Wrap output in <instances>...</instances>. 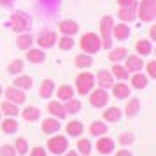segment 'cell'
<instances>
[{"label":"cell","mask_w":156,"mask_h":156,"mask_svg":"<svg viewBox=\"0 0 156 156\" xmlns=\"http://www.w3.org/2000/svg\"><path fill=\"white\" fill-rule=\"evenodd\" d=\"M53 90H55V83L51 79H46L41 84V97L42 98H49L51 95H53Z\"/></svg>","instance_id":"cell-24"},{"label":"cell","mask_w":156,"mask_h":156,"mask_svg":"<svg viewBox=\"0 0 156 156\" xmlns=\"http://www.w3.org/2000/svg\"><path fill=\"white\" fill-rule=\"evenodd\" d=\"M112 27H114V21L111 16H104L102 20H100V34H102V46L104 48H111L112 42H111V34H112Z\"/></svg>","instance_id":"cell-4"},{"label":"cell","mask_w":156,"mask_h":156,"mask_svg":"<svg viewBox=\"0 0 156 156\" xmlns=\"http://www.w3.org/2000/svg\"><path fill=\"white\" fill-rule=\"evenodd\" d=\"M97 149L102 154H109V153H112V149H114V142L109 137H100L97 140Z\"/></svg>","instance_id":"cell-10"},{"label":"cell","mask_w":156,"mask_h":156,"mask_svg":"<svg viewBox=\"0 0 156 156\" xmlns=\"http://www.w3.org/2000/svg\"><path fill=\"white\" fill-rule=\"evenodd\" d=\"M119 2L121 7H132V5H135V0H118Z\"/></svg>","instance_id":"cell-45"},{"label":"cell","mask_w":156,"mask_h":156,"mask_svg":"<svg viewBox=\"0 0 156 156\" xmlns=\"http://www.w3.org/2000/svg\"><path fill=\"white\" fill-rule=\"evenodd\" d=\"M77 30H79L77 23L72 21V20H65V21L60 23V32L65 34V35H70L72 37L74 34H77Z\"/></svg>","instance_id":"cell-11"},{"label":"cell","mask_w":156,"mask_h":156,"mask_svg":"<svg viewBox=\"0 0 156 156\" xmlns=\"http://www.w3.org/2000/svg\"><path fill=\"white\" fill-rule=\"evenodd\" d=\"M0 95H2V88H0Z\"/></svg>","instance_id":"cell-50"},{"label":"cell","mask_w":156,"mask_h":156,"mask_svg":"<svg viewBox=\"0 0 156 156\" xmlns=\"http://www.w3.org/2000/svg\"><path fill=\"white\" fill-rule=\"evenodd\" d=\"M112 74L118 79H128V70L125 67H119V65H114L112 67Z\"/></svg>","instance_id":"cell-39"},{"label":"cell","mask_w":156,"mask_h":156,"mask_svg":"<svg viewBox=\"0 0 156 156\" xmlns=\"http://www.w3.org/2000/svg\"><path fill=\"white\" fill-rule=\"evenodd\" d=\"M5 97L9 98V102H12V104H23L25 100H27V97H25V93L20 90V88H16V86H12V88H7L5 90Z\"/></svg>","instance_id":"cell-8"},{"label":"cell","mask_w":156,"mask_h":156,"mask_svg":"<svg viewBox=\"0 0 156 156\" xmlns=\"http://www.w3.org/2000/svg\"><path fill=\"white\" fill-rule=\"evenodd\" d=\"M32 42H34V39H32L30 34H23V35H20L18 41H16V44H18L20 49H30V48H32Z\"/></svg>","instance_id":"cell-25"},{"label":"cell","mask_w":156,"mask_h":156,"mask_svg":"<svg viewBox=\"0 0 156 156\" xmlns=\"http://www.w3.org/2000/svg\"><path fill=\"white\" fill-rule=\"evenodd\" d=\"M9 74H20V72L23 70V62L21 60H14V62H11V65H9Z\"/></svg>","instance_id":"cell-40"},{"label":"cell","mask_w":156,"mask_h":156,"mask_svg":"<svg viewBox=\"0 0 156 156\" xmlns=\"http://www.w3.org/2000/svg\"><path fill=\"white\" fill-rule=\"evenodd\" d=\"M41 118V111L37 107H27L23 111V119L25 121H37Z\"/></svg>","instance_id":"cell-23"},{"label":"cell","mask_w":156,"mask_h":156,"mask_svg":"<svg viewBox=\"0 0 156 156\" xmlns=\"http://www.w3.org/2000/svg\"><path fill=\"white\" fill-rule=\"evenodd\" d=\"M67 146H69V142H67V139L62 137V135H56V137L49 139V142H48L49 151L51 153H55V154H62V153H65Z\"/></svg>","instance_id":"cell-6"},{"label":"cell","mask_w":156,"mask_h":156,"mask_svg":"<svg viewBox=\"0 0 156 156\" xmlns=\"http://www.w3.org/2000/svg\"><path fill=\"white\" fill-rule=\"evenodd\" d=\"M30 156H46V151L42 147H34L32 153H30Z\"/></svg>","instance_id":"cell-44"},{"label":"cell","mask_w":156,"mask_h":156,"mask_svg":"<svg viewBox=\"0 0 156 156\" xmlns=\"http://www.w3.org/2000/svg\"><path fill=\"white\" fill-rule=\"evenodd\" d=\"M14 86H16V88H20V90H32L34 81H32L30 76H20V77H16Z\"/></svg>","instance_id":"cell-17"},{"label":"cell","mask_w":156,"mask_h":156,"mask_svg":"<svg viewBox=\"0 0 156 156\" xmlns=\"http://www.w3.org/2000/svg\"><path fill=\"white\" fill-rule=\"evenodd\" d=\"M102 48V41L97 34H86V35L81 37V49L91 55V53H97V51Z\"/></svg>","instance_id":"cell-1"},{"label":"cell","mask_w":156,"mask_h":156,"mask_svg":"<svg viewBox=\"0 0 156 156\" xmlns=\"http://www.w3.org/2000/svg\"><path fill=\"white\" fill-rule=\"evenodd\" d=\"M112 93L116 98H126V97H130V88L126 84L119 83V84L112 86Z\"/></svg>","instance_id":"cell-20"},{"label":"cell","mask_w":156,"mask_h":156,"mask_svg":"<svg viewBox=\"0 0 156 156\" xmlns=\"http://www.w3.org/2000/svg\"><path fill=\"white\" fill-rule=\"evenodd\" d=\"M2 112L7 114V116H16L20 111H18V105L16 104H12V102H4L2 104Z\"/></svg>","instance_id":"cell-35"},{"label":"cell","mask_w":156,"mask_h":156,"mask_svg":"<svg viewBox=\"0 0 156 156\" xmlns=\"http://www.w3.org/2000/svg\"><path fill=\"white\" fill-rule=\"evenodd\" d=\"M9 23H11V28L14 32H25L30 25V16L27 12H23V11H16V12L11 14Z\"/></svg>","instance_id":"cell-2"},{"label":"cell","mask_w":156,"mask_h":156,"mask_svg":"<svg viewBox=\"0 0 156 156\" xmlns=\"http://www.w3.org/2000/svg\"><path fill=\"white\" fill-rule=\"evenodd\" d=\"M116 156H132V153H128V151H125V149H123V151H119Z\"/></svg>","instance_id":"cell-47"},{"label":"cell","mask_w":156,"mask_h":156,"mask_svg":"<svg viewBox=\"0 0 156 156\" xmlns=\"http://www.w3.org/2000/svg\"><path fill=\"white\" fill-rule=\"evenodd\" d=\"M48 111H49L55 118H58V119H63L65 116H67V112H65L63 105L60 104V102H51L49 105H48Z\"/></svg>","instance_id":"cell-15"},{"label":"cell","mask_w":156,"mask_h":156,"mask_svg":"<svg viewBox=\"0 0 156 156\" xmlns=\"http://www.w3.org/2000/svg\"><path fill=\"white\" fill-rule=\"evenodd\" d=\"M27 60H28L30 63H42L44 60H46V55L41 49H32L30 48L28 53H27Z\"/></svg>","instance_id":"cell-14"},{"label":"cell","mask_w":156,"mask_h":156,"mask_svg":"<svg viewBox=\"0 0 156 156\" xmlns=\"http://www.w3.org/2000/svg\"><path fill=\"white\" fill-rule=\"evenodd\" d=\"M58 44H60V49H63V51H69V49H72V48H74V41H72L70 35L62 37V39L58 41Z\"/></svg>","instance_id":"cell-37"},{"label":"cell","mask_w":156,"mask_h":156,"mask_svg":"<svg viewBox=\"0 0 156 156\" xmlns=\"http://www.w3.org/2000/svg\"><path fill=\"white\" fill-rule=\"evenodd\" d=\"M104 118L107 121H118L121 118V111L118 107H109L107 111H104Z\"/></svg>","instance_id":"cell-28"},{"label":"cell","mask_w":156,"mask_h":156,"mask_svg":"<svg viewBox=\"0 0 156 156\" xmlns=\"http://www.w3.org/2000/svg\"><path fill=\"white\" fill-rule=\"evenodd\" d=\"M112 32H114V37H116L118 41H125V39L130 35V28H128L125 23H121V25H114Z\"/></svg>","instance_id":"cell-16"},{"label":"cell","mask_w":156,"mask_h":156,"mask_svg":"<svg viewBox=\"0 0 156 156\" xmlns=\"http://www.w3.org/2000/svg\"><path fill=\"white\" fill-rule=\"evenodd\" d=\"M60 130L58 119H44L42 121V132L44 133H55Z\"/></svg>","instance_id":"cell-22"},{"label":"cell","mask_w":156,"mask_h":156,"mask_svg":"<svg viewBox=\"0 0 156 156\" xmlns=\"http://www.w3.org/2000/svg\"><path fill=\"white\" fill-rule=\"evenodd\" d=\"M90 132H91V135L100 137V135H104L107 132V125L100 123V121H95V123H91V126H90Z\"/></svg>","instance_id":"cell-29"},{"label":"cell","mask_w":156,"mask_h":156,"mask_svg":"<svg viewBox=\"0 0 156 156\" xmlns=\"http://www.w3.org/2000/svg\"><path fill=\"white\" fill-rule=\"evenodd\" d=\"M142 67H144V62H142V58L139 56H128L126 58V70L128 72H137V70H140Z\"/></svg>","instance_id":"cell-13"},{"label":"cell","mask_w":156,"mask_h":156,"mask_svg":"<svg viewBox=\"0 0 156 156\" xmlns=\"http://www.w3.org/2000/svg\"><path fill=\"white\" fill-rule=\"evenodd\" d=\"M90 65H91V58L88 56V55H77V56H76V67L86 69V67H90Z\"/></svg>","instance_id":"cell-36"},{"label":"cell","mask_w":156,"mask_h":156,"mask_svg":"<svg viewBox=\"0 0 156 156\" xmlns=\"http://www.w3.org/2000/svg\"><path fill=\"white\" fill-rule=\"evenodd\" d=\"M63 109H65V112L76 114V112H79V109H81V102H79V100L70 98V100H67V105H65Z\"/></svg>","instance_id":"cell-33"},{"label":"cell","mask_w":156,"mask_h":156,"mask_svg":"<svg viewBox=\"0 0 156 156\" xmlns=\"http://www.w3.org/2000/svg\"><path fill=\"white\" fill-rule=\"evenodd\" d=\"M14 149H16V153H20V154H27L28 153V144H27L25 139H18Z\"/></svg>","instance_id":"cell-38"},{"label":"cell","mask_w":156,"mask_h":156,"mask_svg":"<svg viewBox=\"0 0 156 156\" xmlns=\"http://www.w3.org/2000/svg\"><path fill=\"white\" fill-rule=\"evenodd\" d=\"M139 18L144 23L153 21L156 18V0H142L139 7Z\"/></svg>","instance_id":"cell-3"},{"label":"cell","mask_w":156,"mask_h":156,"mask_svg":"<svg viewBox=\"0 0 156 156\" xmlns=\"http://www.w3.org/2000/svg\"><path fill=\"white\" fill-rule=\"evenodd\" d=\"M72 97H74V90H72L70 86L63 84L58 88V98L60 100H70Z\"/></svg>","instance_id":"cell-27"},{"label":"cell","mask_w":156,"mask_h":156,"mask_svg":"<svg viewBox=\"0 0 156 156\" xmlns=\"http://www.w3.org/2000/svg\"><path fill=\"white\" fill-rule=\"evenodd\" d=\"M0 4H2L4 7H9V5L12 4V0H0Z\"/></svg>","instance_id":"cell-46"},{"label":"cell","mask_w":156,"mask_h":156,"mask_svg":"<svg viewBox=\"0 0 156 156\" xmlns=\"http://www.w3.org/2000/svg\"><path fill=\"white\" fill-rule=\"evenodd\" d=\"M132 84H133V88H137V90H142V88L147 86V77L142 76V74H135L133 77H132Z\"/></svg>","instance_id":"cell-32"},{"label":"cell","mask_w":156,"mask_h":156,"mask_svg":"<svg viewBox=\"0 0 156 156\" xmlns=\"http://www.w3.org/2000/svg\"><path fill=\"white\" fill-rule=\"evenodd\" d=\"M126 55H128V51L125 49V48H116L114 51H111L109 60H111V62H119L123 58H126Z\"/></svg>","instance_id":"cell-31"},{"label":"cell","mask_w":156,"mask_h":156,"mask_svg":"<svg viewBox=\"0 0 156 156\" xmlns=\"http://www.w3.org/2000/svg\"><path fill=\"white\" fill-rule=\"evenodd\" d=\"M77 149H79V153H83L84 156L91 154V142L88 140V139H81L77 142Z\"/></svg>","instance_id":"cell-34"},{"label":"cell","mask_w":156,"mask_h":156,"mask_svg":"<svg viewBox=\"0 0 156 156\" xmlns=\"http://www.w3.org/2000/svg\"><path fill=\"white\" fill-rule=\"evenodd\" d=\"M0 156H16V149L12 146H4L0 151Z\"/></svg>","instance_id":"cell-41"},{"label":"cell","mask_w":156,"mask_h":156,"mask_svg":"<svg viewBox=\"0 0 156 156\" xmlns=\"http://www.w3.org/2000/svg\"><path fill=\"white\" fill-rule=\"evenodd\" d=\"M119 142L123 144V146L132 144V142H133V135H132V133H121L119 135Z\"/></svg>","instance_id":"cell-42"},{"label":"cell","mask_w":156,"mask_h":156,"mask_svg":"<svg viewBox=\"0 0 156 156\" xmlns=\"http://www.w3.org/2000/svg\"><path fill=\"white\" fill-rule=\"evenodd\" d=\"M65 156H77V153H67Z\"/></svg>","instance_id":"cell-49"},{"label":"cell","mask_w":156,"mask_h":156,"mask_svg":"<svg viewBox=\"0 0 156 156\" xmlns=\"http://www.w3.org/2000/svg\"><path fill=\"white\" fill-rule=\"evenodd\" d=\"M58 37L55 32H48V34H42V35L37 39V44L41 46V48H44V49H48V48H53L55 44H56Z\"/></svg>","instance_id":"cell-9"},{"label":"cell","mask_w":156,"mask_h":156,"mask_svg":"<svg viewBox=\"0 0 156 156\" xmlns=\"http://www.w3.org/2000/svg\"><path fill=\"white\" fill-rule=\"evenodd\" d=\"M18 128H20V125H18L16 119H5L2 123V130H4L5 133H16Z\"/></svg>","instance_id":"cell-30"},{"label":"cell","mask_w":156,"mask_h":156,"mask_svg":"<svg viewBox=\"0 0 156 156\" xmlns=\"http://www.w3.org/2000/svg\"><path fill=\"white\" fill-rule=\"evenodd\" d=\"M147 74H149V77H156V62H149L147 63Z\"/></svg>","instance_id":"cell-43"},{"label":"cell","mask_w":156,"mask_h":156,"mask_svg":"<svg viewBox=\"0 0 156 156\" xmlns=\"http://www.w3.org/2000/svg\"><path fill=\"white\" fill-rule=\"evenodd\" d=\"M135 49H137V53L139 55H142V56H146V55H149L151 53V42L149 41H139V42L135 44Z\"/></svg>","instance_id":"cell-26"},{"label":"cell","mask_w":156,"mask_h":156,"mask_svg":"<svg viewBox=\"0 0 156 156\" xmlns=\"http://www.w3.org/2000/svg\"><path fill=\"white\" fill-rule=\"evenodd\" d=\"M139 109H140V102L139 98H132L126 102V107H125V112H126V118H133L139 114Z\"/></svg>","instance_id":"cell-12"},{"label":"cell","mask_w":156,"mask_h":156,"mask_svg":"<svg viewBox=\"0 0 156 156\" xmlns=\"http://www.w3.org/2000/svg\"><path fill=\"white\" fill-rule=\"evenodd\" d=\"M98 84L102 86L104 90L112 86V76H111V72H107V70H100L98 72Z\"/></svg>","instance_id":"cell-21"},{"label":"cell","mask_w":156,"mask_h":156,"mask_svg":"<svg viewBox=\"0 0 156 156\" xmlns=\"http://www.w3.org/2000/svg\"><path fill=\"white\" fill-rule=\"evenodd\" d=\"M76 84H77V91L81 95H86V93L91 91L93 84H95V77H93V74H90V72H83V74L77 76Z\"/></svg>","instance_id":"cell-5"},{"label":"cell","mask_w":156,"mask_h":156,"mask_svg":"<svg viewBox=\"0 0 156 156\" xmlns=\"http://www.w3.org/2000/svg\"><path fill=\"white\" fill-rule=\"evenodd\" d=\"M135 5H132V7H121L119 11H118V16H119V20H123V21H133L135 20Z\"/></svg>","instance_id":"cell-19"},{"label":"cell","mask_w":156,"mask_h":156,"mask_svg":"<svg viewBox=\"0 0 156 156\" xmlns=\"http://www.w3.org/2000/svg\"><path fill=\"white\" fill-rule=\"evenodd\" d=\"M107 100H109V95L105 93V90L102 88V90H95L91 93V97H90V102H91L93 107H104L107 104Z\"/></svg>","instance_id":"cell-7"},{"label":"cell","mask_w":156,"mask_h":156,"mask_svg":"<svg viewBox=\"0 0 156 156\" xmlns=\"http://www.w3.org/2000/svg\"><path fill=\"white\" fill-rule=\"evenodd\" d=\"M83 130H84V126H83L81 121H70L67 125V133L72 135V137H79V135L83 133Z\"/></svg>","instance_id":"cell-18"},{"label":"cell","mask_w":156,"mask_h":156,"mask_svg":"<svg viewBox=\"0 0 156 156\" xmlns=\"http://www.w3.org/2000/svg\"><path fill=\"white\" fill-rule=\"evenodd\" d=\"M154 37H156V28H154V27H153V28H151V39L154 41Z\"/></svg>","instance_id":"cell-48"}]
</instances>
